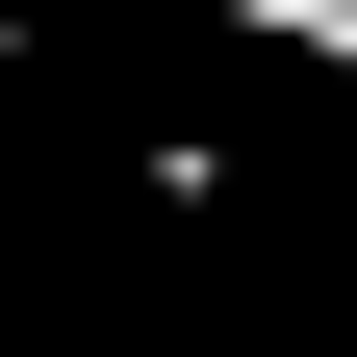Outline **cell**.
I'll return each instance as SVG.
<instances>
[{
  "label": "cell",
  "mask_w": 357,
  "mask_h": 357,
  "mask_svg": "<svg viewBox=\"0 0 357 357\" xmlns=\"http://www.w3.org/2000/svg\"><path fill=\"white\" fill-rule=\"evenodd\" d=\"M128 26H230V52H306V77H357V0H128Z\"/></svg>",
  "instance_id": "obj_1"
},
{
  "label": "cell",
  "mask_w": 357,
  "mask_h": 357,
  "mask_svg": "<svg viewBox=\"0 0 357 357\" xmlns=\"http://www.w3.org/2000/svg\"><path fill=\"white\" fill-rule=\"evenodd\" d=\"M332 332H357V281H332Z\"/></svg>",
  "instance_id": "obj_2"
}]
</instances>
